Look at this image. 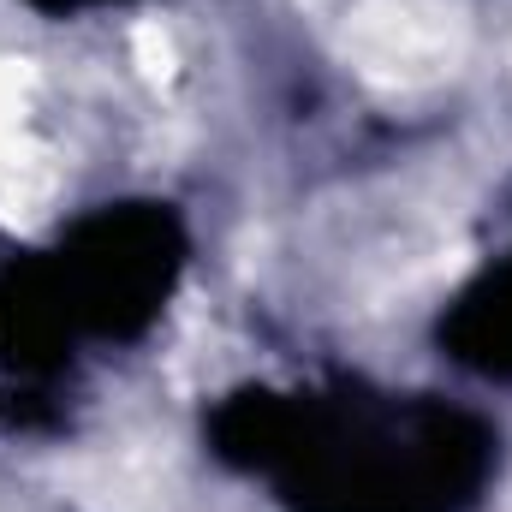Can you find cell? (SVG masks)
I'll return each instance as SVG.
<instances>
[{
  "mask_svg": "<svg viewBox=\"0 0 512 512\" xmlns=\"http://www.w3.org/2000/svg\"><path fill=\"white\" fill-rule=\"evenodd\" d=\"M137 54L149 60V72H167V66H173V48H167V36H161L155 24H143V30H137Z\"/></svg>",
  "mask_w": 512,
  "mask_h": 512,
  "instance_id": "1",
  "label": "cell"
}]
</instances>
